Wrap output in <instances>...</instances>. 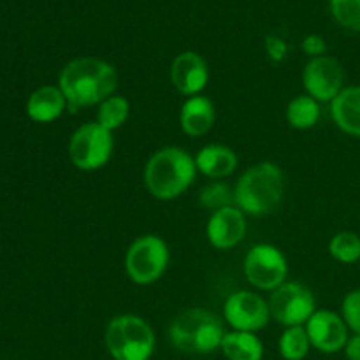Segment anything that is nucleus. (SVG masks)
Segmentation results:
<instances>
[{
	"label": "nucleus",
	"instance_id": "15",
	"mask_svg": "<svg viewBox=\"0 0 360 360\" xmlns=\"http://www.w3.org/2000/svg\"><path fill=\"white\" fill-rule=\"evenodd\" d=\"M214 123V105L204 95L188 97L179 111V125L186 136L200 137L211 130Z\"/></svg>",
	"mask_w": 360,
	"mask_h": 360
},
{
	"label": "nucleus",
	"instance_id": "9",
	"mask_svg": "<svg viewBox=\"0 0 360 360\" xmlns=\"http://www.w3.org/2000/svg\"><path fill=\"white\" fill-rule=\"evenodd\" d=\"M288 264L283 253L273 245H257L245 259V276L259 290H276L285 283Z\"/></svg>",
	"mask_w": 360,
	"mask_h": 360
},
{
	"label": "nucleus",
	"instance_id": "2",
	"mask_svg": "<svg viewBox=\"0 0 360 360\" xmlns=\"http://www.w3.org/2000/svg\"><path fill=\"white\" fill-rule=\"evenodd\" d=\"M195 172V158L188 151L167 146L150 157L144 167V183L155 199L172 200L188 190Z\"/></svg>",
	"mask_w": 360,
	"mask_h": 360
},
{
	"label": "nucleus",
	"instance_id": "3",
	"mask_svg": "<svg viewBox=\"0 0 360 360\" xmlns=\"http://www.w3.org/2000/svg\"><path fill=\"white\" fill-rule=\"evenodd\" d=\"M283 174L273 162H260L246 169L234 188V204L246 214L262 217L280 206Z\"/></svg>",
	"mask_w": 360,
	"mask_h": 360
},
{
	"label": "nucleus",
	"instance_id": "29",
	"mask_svg": "<svg viewBox=\"0 0 360 360\" xmlns=\"http://www.w3.org/2000/svg\"><path fill=\"white\" fill-rule=\"evenodd\" d=\"M345 354L348 360H360V334L348 338L347 345H345Z\"/></svg>",
	"mask_w": 360,
	"mask_h": 360
},
{
	"label": "nucleus",
	"instance_id": "20",
	"mask_svg": "<svg viewBox=\"0 0 360 360\" xmlns=\"http://www.w3.org/2000/svg\"><path fill=\"white\" fill-rule=\"evenodd\" d=\"M320 118V104L309 95H299L288 102L287 122L297 130H308L316 125Z\"/></svg>",
	"mask_w": 360,
	"mask_h": 360
},
{
	"label": "nucleus",
	"instance_id": "8",
	"mask_svg": "<svg viewBox=\"0 0 360 360\" xmlns=\"http://www.w3.org/2000/svg\"><path fill=\"white\" fill-rule=\"evenodd\" d=\"M267 304L271 316L285 327L304 326L316 311L311 290L297 281H285L280 285L273 290Z\"/></svg>",
	"mask_w": 360,
	"mask_h": 360
},
{
	"label": "nucleus",
	"instance_id": "12",
	"mask_svg": "<svg viewBox=\"0 0 360 360\" xmlns=\"http://www.w3.org/2000/svg\"><path fill=\"white\" fill-rule=\"evenodd\" d=\"M311 347L323 354H336L343 350L348 341V326L340 315L329 309H320L313 313L306 323Z\"/></svg>",
	"mask_w": 360,
	"mask_h": 360
},
{
	"label": "nucleus",
	"instance_id": "28",
	"mask_svg": "<svg viewBox=\"0 0 360 360\" xmlns=\"http://www.w3.org/2000/svg\"><path fill=\"white\" fill-rule=\"evenodd\" d=\"M326 49H327L326 41H323V37H320V35H316V34L308 35V37L302 41V51H304L306 55L311 56V58L323 56Z\"/></svg>",
	"mask_w": 360,
	"mask_h": 360
},
{
	"label": "nucleus",
	"instance_id": "6",
	"mask_svg": "<svg viewBox=\"0 0 360 360\" xmlns=\"http://www.w3.org/2000/svg\"><path fill=\"white\" fill-rule=\"evenodd\" d=\"M167 266L169 248L158 236H141L127 250V274L137 285H151L160 280Z\"/></svg>",
	"mask_w": 360,
	"mask_h": 360
},
{
	"label": "nucleus",
	"instance_id": "11",
	"mask_svg": "<svg viewBox=\"0 0 360 360\" xmlns=\"http://www.w3.org/2000/svg\"><path fill=\"white\" fill-rule=\"evenodd\" d=\"M224 316L234 330L257 333L267 326L271 311L269 304L259 294L239 290L225 301Z\"/></svg>",
	"mask_w": 360,
	"mask_h": 360
},
{
	"label": "nucleus",
	"instance_id": "13",
	"mask_svg": "<svg viewBox=\"0 0 360 360\" xmlns=\"http://www.w3.org/2000/svg\"><path fill=\"white\" fill-rule=\"evenodd\" d=\"M207 241L217 250H231L243 241L246 234L245 213L238 206H229L211 213L207 221Z\"/></svg>",
	"mask_w": 360,
	"mask_h": 360
},
{
	"label": "nucleus",
	"instance_id": "10",
	"mask_svg": "<svg viewBox=\"0 0 360 360\" xmlns=\"http://www.w3.org/2000/svg\"><path fill=\"white\" fill-rule=\"evenodd\" d=\"M345 72L333 56H316L302 70V84L309 97L319 102H333L343 90Z\"/></svg>",
	"mask_w": 360,
	"mask_h": 360
},
{
	"label": "nucleus",
	"instance_id": "19",
	"mask_svg": "<svg viewBox=\"0 0 360 360\" xmlns=\"http://www.w3.org/2000/svg\"><path fill=\"white\" fill-rule=\"evenodd\" d=\"M221 352L229 360H262L264 345L255 333L234 330L224 336Z\"/></svg>",
	"mask_w": 360,
	"mask_h": 360
},
{
	"label": "nucleus",
	"instance_id": "1",
	"mask_svg": "<svg viewBox=\"0 0 360 360\" xmlns=\"http://www.w3.org/2000/svg\"><path fill=\"white\" fill-rule=\"evenodd\" d=\"M118 74L111 63L95 56H81L67 63L60 72L58 88L65 95L67 109L76 112L115 95Z\"/></svg>",
	"mask_w": 360,
	"mask_h": 360
},
{
	"label": "nucleus",
	"instance_id": "16",
	"mask_svg": "<svg viewBox=\"0 0 360 360\" xmlns=\"http://www.w3.org/2000/svg\"><path fill=\"white\" fill-rule=\"evenodd\" d=\"M197 171L211 179L227 178L238 167V155L224 144H210L199 150L195 157Z\"/></svg>",
	"mask_w": 360,
	"mask_h": 360
},
{
	"label": "nucleus",
	"instance_id": "5",
	"mask_svg": "<svg viewBox=\"0 0 360 360\" xmlns=\"http://www.w3.org/2000/svg\"><path fill=\"white\" fill-rule=\"evenodd\" d=\"M105 348L115 360H150L155 352V333L141 316H115L105 329Z\"/></svg>",
	"mask_w": 360,
	"mask_h": 360
},
{
	"label": "nucleus",
	"instance_id": "18",
	"mask_svg": "<svg viewBox=\"0 0 360 360\" xmlns=\"http://www.w3.org/2000/svg\"><path fill=\"white\" fill-rule=\"evenodd\" d=\"M334 123L343 132L360 137V86H348L330 102Z\"/></svg>",
	"mask_w": 360,
	"mask_h": 360
},
{
	"label": "nucleus",
	"instance_id": "25",
	"mask_svg": "<svg viewBox=\"0 0 360 360\" xmlns=\"http://www.w3.org/2000/svg\"><path fill=\"white\" fill-rule=\"evenodd\" d=\"M330 11L341 27L360 32V0H330Z\"/></svg>",
	"mask_w": 360,
	"mask_h": 360
},
{
	"label": "nucleus",
	"instance_id": "27",
	"mask_svg": "<svg viewBox=\"0 0 360 360\" xmlns=\"http://www.w3.org/2000/svg\"><path fill=\"white\" fill-rule=\"evenodd\" d=\"M266 51L273 62H281L287 56V42L278 35H269V37H266Z\"/></svg>",
	"mask_w": 360,
	"mask_h": 360
},
{
	"label": "nucleus",
	"instance_id": "24",
	"mask_svg": "<svg viewBox=\"0 0 360 360\" xmlns=\"http://www.w3.org/2000/svg\"><path fill=\"white\" fill-rule=\"evenodd\" d=\"M199 200L206 210H211L214 213V211L232 206V202H234V192L225 183H211V185H207L200 192Z\"/></svg>",
	"mask_w": 360,
	"mask_h": 360
},
{
	"label": "nucleus",
	"instance_id": "21",
	"mask_svg": "<svg viewBox=\"0 0 360 360\" xmlns=\"http://www.w3.org/2000/svg\"><path fill=\"white\" fill-rule=\"evenodd\" d=\"M129 101L122 95H111V97H108L104 102L98 104L97 123L104 127L105 130H109V132H112V130L125 125V122L129 120Z\"/></svg>",
	"mask_w": 360,
	"mask_h": 360
},
{
	"label": "nucleus",
	"instance_id": "22",
	"mask_svg": "<svg viewBox=\"0 0 360 360\" xmlns=\"http://www.w3.org/2000/svg\"><path fill=\"white\" fill-rule=\"evenodd\" d=\"M311 348L308 330L304 326L287 327L280 338V354L285 360H302Z\"/></svg>",
	"mask_w": 360,
	"mask_h": 360
},
{
	"label": "nucleus",
	"instance_id": "23",
	"mask_svg": "<svg viewBox=\"0 0 360 360\" xmlns=\"http://www.w3.org/2000/svg\"><path fill=\"white\" fill-rule=\"evenodd\" d=\"M329 253L338 262H357L360 260V238L354 232H340L330 239Z\"/></svg>",
	"mask_w": 360,
	"mask_h": 360
},
{
	"label": "nucleus",
	"instance_id": "7",
	"mask_svg": "<svg viewBox=\"0 0 360 360\" xmlns=\"http://www.w3.org/2000/svg\"><path fill=\"white\" fill-rule=\"evenodd\" d=\"M112 146V132L97 122H90L72 134L69 141V157L81 171H97L109 162Z\"/></svg>",
	"mask_w": 360,
	"mask_h": 360
},
{
	"label": "nucleus",
	"instance_id": "14",
	"mask_svg": "<svg viewBox=\"0 0 360 360\" xmlns=\"http://www.w3.org/2000/svg\"><path fill=\"white\" fill-rule=\"evenodd\" d=\"M171 79L179 94L193 97L200 95V91L206 88L210 81V69L202 56L193 51H185L172 62Z\"/></svg>",
	"mask_w": 360,
	"mask_h": 360
},
{
	"label": "nucleus",
	"instance_id": "4",
	"mask_svg": "<svg viewBox=\"0 0 360 360\" xmlns=\"http://www.w3.org/2000/svg\"><path fill=\"white\" fill-rule=\"evenodd\" d=\"M224 336L220 316L202 308L185 309L169 326L172 347L185 354H211L221 347Z\"/></svg>",
	"mask_w": 360,
	"mask_h": 360
},
{
	"label": "nucleus",
	"instance_id": "17",
	"mask_svg": "<svg viewBox=\"0 0 360 360\" xmlns=\"http://www.w3.org/2000/svg\"><path fill=\"white\" fill-rule=\"evenodd\" d=\"M67 109L65 95L62 94L58 86H41L28 97L27 102V115L34 122L49 123L53 120L60 118Z\"/></svg>",
	"mask_w": 360,
	"mask_h": 360
},
{
	"label": "nucleus",
	"instance_id": "26",
	"mask_svg": "<svg viewBox=\"0 0 360 360\" xmlns=\"http://www.w3.org/2000/svg\"><path fill=\"white\" fill-rule=\"evenodd\" d=\"M343 320L348 329L360 334V288L352 290L343 299Z\"/></svg>",
	"mask_w": 360,
	"mask_h": 360
}]
</instances>
